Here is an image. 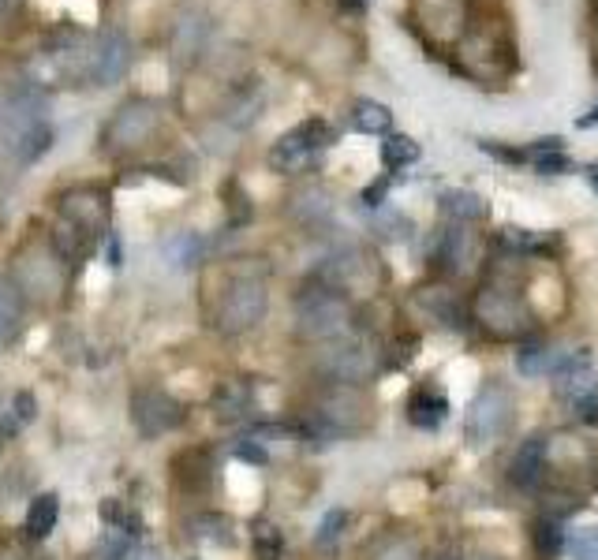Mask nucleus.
<instances>
[{
  "label": "nucleus",
  "mask_w": 598,
  "mask_h": 560,
  "mask_svg": "<svg viewBox=\"0 0 598 560\" xmlns=\"http://www.w3.org/2000/svg\"><path fill=\"white\" fill-rule=\"evenodd\" d=\"M210 407H214L217 422H240L255 411V392H251L247 381H221L214 389Z\"/></svg>",
  "instance_id": "4468645a"
},
{
  "label": "nucleus",
  "mask_w": 598,
  "mask_h": 560,
  "mask_svg": "<svg viewBox=\"0 0 598 560\" xmlns=\"http://www.w3.org/2000/svg\"><path fill=\"white\" fill-rule=\"evenodd\" d=\"M471 318L483 325L490 336H498V340H516V336H527L531 333V310L513 288H483V292H475L471 299Z\"/></svg>",
  "instance_id": "39448f33"
},
{
  "label": "nucleus",
  "mask_w": 598,
  "mask_h": 560,
  "mask_svg": "<svg viewBox=\"0 0 598 560\" xmlns=\"http://www.w3.org/2000/svg\"><path fill=\"white\" fill-rule=\"evenodd\" d=\"M591 60H595V68H598V12H595V23H591Z\"/></svg>",
  "instance_id": "a18cd8bd"
},
{
  "label": "nucleus",
  "mask_w": 598,
  "mask_h": 560,
  "mask_svg": "<svg viewBox=\"0 0 598 560\" xmlns=\"http://www.w3.org/2000/svg\"><path fill=\"white\" fill-rule=\"evenodd\" d=\"M15 415H19V422L34 419V396H30V392H19V396H15Z\"/></svg>",
  "instance_id": "79ce46f5"
},
{
  "label": "nucleus",
  "mask_w": 598,
  "mask_h": 560,
  "mask_svg": "<svg viewBox=\"0 0 598 560\" xmlns=\"http://www.w3.org/2000/svg\"><path fill=\"white\" fill-rule=\"evenodd\" d=\"M419 142L408 139V135H389V139L382 142V165L389 168V172H397V168H408L419 161Z\"/></svg>",
  "instance_id": "bb28decb"
},
{
  "label": "nucleus",
  "mask_w": 598,
  "mask_h": 560,
  "mask_svg": "<svg viewBox=\"0 0 598 560\" xmlns=\"http://www.w3.org/2000/svg\"><path fill=\"white\" fill-rule=\"evenodd\" d=\"M576 407H580V419L584 422H598V400H584V404Z\"/></svg>",
  "instance_id": "37998d69"
},
{
  "label": "nucleus",
  "mask_w": 598,
  "mask_h": 560,
  "mask_svg": "<svg viewBox=\"0 0 598 560\" xmlns=\"http://www.w3.org/2000/svg\"><path fill=\"white\" fill-rule=\"evenodd\" d=\"M471 23L468 0H415L412 4V27L434 53L456 49Z\"/></svg>",
  "instance_id": "423d86ee"
},
{
  "label": "nucleus",
  "mask_w": 598,
  "mask_h": 560,
  "mask_svg": "<svg viewBox=\"0 0 598 560\" xmlns=\"http://www.w3.org/2000/svg\"><path fill=\"white\" fill-rule=\"evenodd\" d=\"M202 258V239L199 236H184L176 247H172V262L176 266H195Z\"/></svg>",
  "instance_id": "c9c22d12"
},
{
  "label": "nucleus",
  "mask_w": 598,
  "mask_h": 560,
  "mask_svg": "<svg viewBox=\"0 0 598 560\" xmlns=\"http://www.w3.org/2000/svg\"><path fill=\"white\" fill-rule=\"evenodd\" d=\"M131 68V42L120 30H101L90 56H86V79L98 86L120 83Z\"/></svg>",
  "instance_id": "f8f14e48"
},
{
  "label": "nucleus",
  "mask_w": 598,
  "mask_h": 560,
  "mask_svg": "<svg viewBox=\"0 0 598 560\" xmlns=\"http://www.w3.org/2000/svg\"><path fill=\"white\" fill-rule=\"evenodd\" d=\"M109 221H113V198L105 187L83 183V187H72L60 195V224H68L90 247L109 236Z\"/></svg>",
  "instance_id": "0eeeda50"
},
{
  "label": "nucleus",
  "mask_w": 598,
  "mask_h": 560,
  "mask_svg": "<svg viewBox=\"0 0 598 560\" xmlns=\"http://www.w3.org/2000/svg\"><path fill=\"white\" fill-rule=\"evenodd\" d=\"M225 195L232 198V202H228V210H232V217H228V224H232V228H240V224L251 221V198H247V195H243V191H240V183H228V187H225Z\"/></svg>",
  "instance_id": "f704fd0d"
},
{
  "label": "nucleus",
  "mask_w": 598,
  "mask_h": 560,
  "mask_svg": "<svg viewBox=\"0 0 598 560\" xmlns=\"http://www.w3.org/2000/svg\"><path fill=\"white\" fill-rule=\"evenodd\" d=\"M341 8H344V12L359 15V12H363V8H367V0H341Z\"/></svg>",
  "instance_id": "49530a36"
},
{
  "label": "nucleus",
  "mask_w": 598,
  "mask_h": 560,
  "mask_svg": "<svg viewBox=\"0 0 598 560\" xmlns=\"http://www.w3.org/2000/svg\"><path fill=\"white\" fill-rule=\"evenodd\" d=\"M187 411L180 400H172L169 392L161 389H139L131 396V422L139 426V434L146 437H161L176 430V426H184Z\"/></svg>",
  "instance_id": "9b49d317"
},
{
  "label": "nucleus",
  "mask_w": 598,
  "mask_h": 560,
  "mask_svg": "<svg viewBox=\"0 0 598 560\" xmlns=\"http://www.w3.org/2000/svg\"><path fill=\"white\" fill-rule=\"evenodd\" d=\"M266 284L258 277H247L240 273L236 280H228V288L221 292V303H217V314H214V325L221 333L236 336V333H247V329H255L262 322V314H266Z\"/></svg>",
  "instance_id": "6e6552de"
},
{
  "label": "nucleus",
  "mask_w": 598,
  "mask_h": 560,
  "mask_svg": "<svg viewBox=\"0 0 598 560\" xmlns=\"http://www.w3.org/2000/svg\"><path fill=\"white\" fill-rule=\"evenodd\" d=\"M419 307L427 310L434 322H442L445 329H460L464 325V307L453 292H442V288H427L419 292Z\"/></svg>",
  "instance_id": "aec40b11"
},
{
  "label": "nucleus",
  "mask_w": 598,
  "mask_h": 560,
  "mask_svg": "<svg viewBox=\"0 0 598 560\" xmlns=\"http://www.w3.org/2000/svg\"><path fill=\"white\" fill-rule=\"evenodd\" d=\"M572 560H598V527L584 531L572 542Z\"/></svg>",
  "instance_id": "e433bc0d"
},
{
  "label": "nucleus",
  "mask_w": 598,
  "mask_h": 560,
  "mask_svg": "<svg viewBox=\"0 0 598 560\" xmlns=\"http://www.w3.org/2000/svg\"><path fill=\"white\" fill-rule=\"evenodd\" d=\"M535 557L539 560H557L561 557V549H565V531H561V519H539L535 523Z\"/></svg>",
  "instance_id": "a878e982"
},
{
  "label": "nucleus",
  "mask_w": 598,
  "mask_h": 560,
  "mask_svg": "<svg viewBox=\"0 0 598 560\" xmlns=\"http://www.w3.org/2000/svg\"><path fill=\"white\" fill-rule=\"evenodd\" d=\"M385 195H389V176H382V180H374L363 187V206H371V210H378L385 202Z\"/></svg>",
  "instance_id": "58836bf2"
},
{
  "label": "nucleus",
  "mask_w": 598,
  "mask_h": 560,
  "mask_svg": "<svg viewBox=\"0 0 598 560\" xmlns=\"http://www.w3.org/2000/svg\"><path fill=\"white\" fill-rule=\"evenodd\" d=\"M587 176H591V183H595V191H598V165H595V168H587Z\"/></svg>",
  "instance_id": "8fccbe9b"
},
{
  "label": "nucleus",
  "mask_w": 598,
  "mask_h": 560,
  "mask_svg": "<svg viewBox=\"0 0 598 560\" xmlns=\"http://www.w3.org/2000/svg\"><path fill=\"white\" fill-rule=\"evenodd\" d=\"M513 411L516 400L509 385H501L498 378L486 381L483 389L475 392V400L468 407V422H464V437L471 448H490L498 445L501 437L513 430Z\"/></svg>",
  "instance_id": "20e7f679"
},
{
  "label": "nucleus",
  "mask_w": 598,
  "mask_h": 560,
  "mask_svg": "<svg viewBox=\"0 0 598 560\" xmlns=\"http://www.w3.org/2000/svg\"><path fill=\"white\" fill-rule=\"evenodd\" d=\"M415 351H419V336H400V340H397V355H393V366L412 363Z\"/></svg>",
  "instance_id": "ea45409f"
},
{
  "label": "nucleus",
  "mask_w": 598,
  "mask_h": 560,
  "mask_svg": "<svg viewBox=\"0 0 598 560\" xmlns=\"http://www.w3.org/2000/svg\"><path fill=\"white\" fill-rule=\"evenodd\" d=\"M374 232L382 239H408L412 236V221L404 217V213H393L385 210V206H378V213H374Z\"/></svg>",
  "instance_id": "7c9ffc66"
},
{
  "label": "nucleus",
  "mask_w": 598,
  "mask_h": 560,
  "mask_svg": "<svg viewBox=\"0 0 598 560\" xmlns=\"http://www.w3.org/2000/svg\"><path fill=\"white\" fill-rule=\"evenodd\" d=\"M4 4H8V0H0V8H4Z\"/></svg>",
  "instance_id": "864d4df0"
},
{
  "label": "nucleus",
  "mask_w": 598,
  "mask_h": 560,
  "mask_svg": "<svg viewBox=\"0 0 598 560\" xmlns=\"http://www.w3.org/2000/svg\"><path fill=\"white\" fill-rule=\"evenodd\" d=\"M236 456L247 460V463H255V467H262V463L270 460V456H266V448L258 445V441H243V445H236Z\"/></svg>",
  "instance_id": "a19ab883"
},
{
  "label": "nucleus",
  "mask_w": 598,
  "mask_h": 560,
  "mask_svg": "<svg viewBox=\"0 0 598 560\" xmlns=\"http://www.w3.org/2000/svg\"><path fill=\"white\" fill-rule=\"evenodd\" d=\"M251 542H255L258 560H281V553H285V538H281V531L273 523H255Z\"/></svg>",
  "instance_id": "c756f323"
},
{
  "label": "nucleus",
  "mask_w": 598,
  "mask_h": 560,
  "mask_svg": "<svg viewBox=\"0 0 598 560\" xmlns=\"http://www.w3.org/2000/svg\"><path fill=\"white\" fill-rule=\"evenodd\" d=\"M23 325V295L12 280L0 277V348H8Z\"/></svg>",
  "instance_id": "412c9836"
},
{
  "label": "nucleus",
  "mask_w": 598,
  "mask_h": 560,
  "mask_svg": "<svg viewBox=\"0 0 598 560\" xmlns=\"http://www.w3.org/2000/svg\"><path fill=\"white\" fill-rule=\"evenodd\" d=\"M498 243L513 254H554V243H550V239H542V232L513 228V224H509V228H501Z\"/></svg>",
  "instance_id": "b1692460"
},
{
  "label": "nucleus",
  "mask_w": 598,
  "mask_h": 560,
  "mask_svg": "<svg viewBox=\"0 0 598 560\" xmlns=\"http://www.w3.org/2000/svg\"><path fill=\"white\" fill-rule=\"evenodd\" d=\"M176 482L191 493L210 490V482H214V460H210V452H202V448L180 452V456H176Z\"/></svg>",
  "instance_id": "a211bd4d"
},
{
  "label": "nucleus",
  "mask_w": 598,
  "mask_h": 560,
  "mask_svg": "<svg viewBox=\"0 0 598 560\" xmlns=\"http://www.w3.org/2000/svg\"><path fill=\"white\" fill-rule=\"evenodd\" d=\"M438 560H456V557H449V553H442V557H438Z\"/></svg>",
  "instance_id": "603ef678"
},
{
  "label": "nucleus",
  "mask_w": 598,
  "mask_h": 560,
  "mask_svg": "<svg viewBox=\"0 0 598 560\" xmlns=\"http://www.w3.org/2000/svg\"><path fill=\"white\" fill-rule=\"evenodd\" d=\"M109 266H120V243H116V236H109Z\"/></svg>",
  "instance_id": "de8ad7c7"
},
{
  "label": "nucleus",
  "mask_w": 598,
  "mask_h": 560,
  "mask_svg": "<svg viewBox=\"0 0 598 560\" xmlns=\"http://www.w3.org/2000/svg\"><path fill=\"white\" fill-rule=\"evenodd\" d=\"M479 150L490 157H498V161H505V165H524L527 154L524 150H513V146H501V142H479Z\"/></svg>",
  "instance_id": "4c0bfd02"
},
{
  "label": "nucleus",
  "mask_w": 598,
  "mask_h": 560,
  "mask_svg": "<svg viewBox=\"0 0 598 560\" xmlns=\"http://www.w3.org/2000/svg\"><path fill=\"white\" fill-rule=\"evenodd\" d=\"M318 370L333 378L337 385H359V381L374 378L378 370V351L363 340V336H337L326 348L318 351Z\"/></svg>",
  "instance_id": "1a4fd4ad"
},
{
  "label": "nucleus",
  "mask_w": 598,
  "mask_h": 560,
  "mask_svg": "<svg viewBox=\"0 0 598 560\" xmlns=\"http://www.w3.org/2000/svg\"><path fill=\"white\" fill-rule=\"evenodd\" d=\"M101 516H105V523H109L113 531H128V534L143 531V519L135 516L131 508H124L120 501H105V504H101Z\"/></svg>",
  "instance_id": "473e14b6"
},
{
  "label": "nucleus",
  "mask_w": 598,
  "mask_h": 560,
  "mask_svg": "<svg viewBox=\"0 0 598 560\" xmlns=\"http://www.w3.org/2000/svg\"><path fill=\"white\" fill-rule=\"evenodd\" d=\"M344 527H348V512L344 508H333V512H326V519H322V527H318V534H314V542L322 549H333L337 546V538L344 534Z\"/></svg>",
  "instance_id": "72a5a7b5"
},
{
  "label": "nucleus",
  "mask_w": 598,
  "mask_h": 560,
  "mask_svg": "<svg viewBox=\"0 0 598 560\" xmlns=\"http://www.w3.org/2000/svg\"><path fill=\"white\" fill-rule=\"evenodd\" d=\"M49 146H53V127L45 124H38V127H30L27 135H23V139L15 142L12 150H8V154L15 157V161H19V165H34V161H38V157H45L49 154Z\"/></svg>",
  "instance_id": "393cba45"
},
{
  "label": "nucleus",
  "mask_w": 598,
  "mask_h": 560,
  "mask_svg": "<svg viewBox=\"0 0 598 560\" xmlns=\"http://www.w3.org/2000/svg\"><path fill=\"white\" fill-rule=\"evenodd\" d=\"M471 247H475V239H471L468 224L445 228L442 239H438V247H434V266H442V273H460V269L468 266Z\"/></svg>",
  "instance_id": "dca6fc26"
},
{
  "label": "nucleus",
  "mask_w": 598,
  "mask_h": 560,
  "mask_svg": "<svg viewBox=\"0 0 598 560\" xmlns=\"http://www.w3.org/2000/svg\"><path fill=\"white\" fill-rule=\"evenodd\" d=\"M595 124H598V109L587 112V116H580V120H576V127H584V131H587V127H595Z\"/></svg>",
  "instance_id": "09e8293b"
},
{
  "label": "nucleus",
  "mask_w": 598,
  "mask_h": 560,
  "mask_svg": "<svg viewBox=\"0 0 598 560\" xmlns=\"http://www.w3.org/2000/svg\"><path fill=\"white\" fill-rule=\"evenodd\" d=\"M591 490H598V467H595V478H591Z\"/></svg>",
  "instance_id": "3c124183"
},
{
  "label": "nucleus",
  "mask_w": 598,
  "mask_h": 560,
  "mask_svg": "<svg viewBox=\"0 0 598 560\" xmlns=\"http://www.w3.org/2000/svg\"><path fill=\"white\" fill-rule=\"evenodd\" d=\"M546 471V441L542 437H527L524 445L516 448L513 463H509V478L520 490H535Z\"/></svg>",
  "instance_id": "2eb2a0df"
},
{
  "label": "nucleus",
  "mask_w": 598,
  "mask_h": 560,
  "mask_svg": "<svg viewBox=\"0 0 598 560\" xmlns=\"http://www.w3.org/2000/svg\"><path fill=\"white\" fill-rule=\"evenodd\" d=\"M554 392L569 404H584L598 396V378L591 366V351H572L561 355L554 366Z\"/></svg>",
  "instance_id": "ddd939ff"
},
{
  "label": "nucleus",
  "mask_w": 598,
  "mask_h": 560,
  "mask_svg": "<svg viewBox=\"0 0 598 560\" xmlns=\"http://www.w3.org/2000/svg\"><path fill=\"white\" fill-rule=\"evenodd\" d=\"M57 519H60L57 493H42V497H34L27 508V534L30 538H49L53 527H57Z\"/></svg>",
  "instance_id": "5701e85b"
},
{
  "label": "nucleus",
  "mask_w": 598,
  "mask_h": 560,
  "mask_svg": "<svg viewBox=\"0 0 598 560\" xmlns=\"http://www.w3.org/2000/svg\"><path fill=\"white\" fill-rule=\"evenodd\" d=\"M333 139L337 135H333V127L326 120H307V124H299L296 131H288V135H281V139L273 142L270 168L273 172H303L318 150L333 146Z\"/></svg>",
  "instance_id": "9d476101"
},
{
  "label": "nucleus",
  "mask_w": 598,
  "mask_h": 560,
  "mask_svg": "<svg viewBox=\"0 0 598 560\" xmlns=\"http://www.w3.org/2000/svg\"><path fill=\"white\" fill-rule=\"evenodd\" d=\"M131 553H135V549H131V534L109 527V534H105L98 542V549H94V560H128Z\"/></svg>",
  "instance_id": "2f4dec72"
},
{
  "label": "nucleus",
  "mask_w": 598,
  "mask_h": 560,
  "mask_svg": "<svg viewBox=\"0 0 598 560\" xmlns=\"http://www.w3.org/2000/svg\"><path fill=\"white\" fill-rule=\"evenodd\" d=\"M191 527L199 534L202 542H214V546H232L236 534H232V519L217 516V512H202V516L191 519Z\"/></svg>",
  "instance_id": "c85d7f7f"
},
{
  "label": "nucleus",
  "mask_w": 598,
  "mask_h": 560,
  "mask_svg": "<svg viewBox=\"0 0 598 560\" xmlns=\"http://www.w3.org/2000/svg\"><path fill=\"white\" fill-rule=\"evenodd\" d=\"M161 127V105L154 98H128L101 127V154L124 157L143 150Z\"/></svg>",
  "instance_id": "7ed1b4c3"
},
{
  "label": "nucleus",
  "mask_w": 598,
  "mask_h": 560,
  "mask_svg": "<svg viewBox=\"0 0 598 560\" xmlns=\"http://www.w3.org/2000/svg\"><path fill=\"white\" fill-rule=\"evenodd\" d=\"M128 560H165V557H161L157 549H135V553H131Z\"/></svg>",
  "instance_id": "c03bdc74"
},
{
  "label": "nucleus",
  "mask_w": 598,
  "mask_h": 560,
  "mask_svg": "<svg viewBox=\"0 0 598 560\" xmlns=\"http://www.w3.org/2000/svg\"><path fill=\"white\" fill-rule=\"evenodd\" d=\"M438 210H442L453 224H475L486 217V202L475 195V191L453 187V191H442V195H438Z\"/></svg>",
  "instance_id": "6ab92c4d"
},
{
  "label": "nucleus",
  "mask_w": 598,
  "mask_h": 560,
  "mask_svg": "<svg viewBox=\"0 0 598 560\" xmlns=\"http://www.w3.org/2000/svg\"><path fill=\"white\" fill-rule=\"evenodd\" d=\"M348 124L363 131V135H385L389 127H393V112L385 109L382 101H371V98H359L348 112Z\"/></svg>",
  "instance_id": "4be33fe9"
},
{
  "label": "nucleus",
  "mask_w": 598,
  "mask_h": 560,
  "mask_svg": "<svg viewBox=\"0 0 598 560\" xmlns=\"http://www.w3.org/2000/svg\"><path fill=\"white\" fill-rule=\"evenodd\" d=\"M404 411H408V422L419 426V430H438L449 419V396L438 389H415Z\"/></svg>",
  "instance_id": "f3484780"
},
{
  "label": "nucleus",
  "mask_w": 598,
  "mask_h": 560,
  "mask_svg": "<svg viewBox=\"0 0 598 560\" xmlns=\"http://www.w3.org/2000/svg\"><path fill=\"white\" fill-rule=\"evenodd\" d=\"M449 56L464 79L483 86H501L516 71V42L501 19H471Z\"/></svg>",
  "instance_id": "f257e3e1"
},
{
  "label": "nucleus",
  "mask_w": 598,
  "mask_h": 560,
  "mask_svg": "<svg viewBox=\"0 0 598 560\" xmlns=\"http://www.w3.org/2000/svg\"><path fill=\"white\" fill-rule=\"evenodd\" d=\"M557 366V351H550L546 344H524V348L516 351V370L520 374H527V378H539V374H546V370H554Z\"/></svg>",
  "instance_id": "cd10ccee"
},
{
  "label": "nucleus",
  "mask_w": 598,
  "mask_h": 560,
  "mask_svg": "<svg viewBox=\"0 0 598 560\" xmlns=\"http://www.w3.org/2000/svg\"><path fill=\"white\" fill-rule=\"evenodd\" d=\"M352 325V307L344 299L341 288H333L326 280H311L296 295V329L307 340H337Z\"/></svg>",
  "instance_id": "f03ea898"
}]
</instances>
